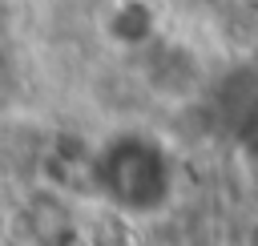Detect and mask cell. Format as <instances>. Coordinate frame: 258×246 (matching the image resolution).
<instances>
[{
  "label": "cell",
  "instance_id": "2",
  "mask_svg": "<svg viewBox=\"0 0 258 246\" xmlns=\"http://www.w3.org/2000/svg\"><path fill=\"white\" fill-rule=\"evenodd\" d=\"M20 230L32 246H81V214L60 190H36L20 206Z\"/></svg>",
  "mask_w": 258,
  "mask_h": 246
},
{
  "label": "cell",
  "instance_id": "5",
  "mask_svg": "<svg viewBox=\"0 0 258 246\" xmlns=\"http://www.w3.org/2000/svg\"><path fill=\"white\" fill-rule=\"evenodd\" d=\"M81 246H129V218L109 206L89 222L81 218Z\"/></svg>",
  "mask_w": 258,
  "mask_h": 246
},
{
  "label": "cell",
  "instance_id": "1",
  "mask_svg": "<svg viewBox=\"0 0 258 246\" xmlns=\"http://www.w3.org/2000/svg\"><path fill=\"white\" fill-rule=\"evenodd\" d=\"M89 190L121 218H157L177 198V157L149 129H117L89 153Z\"/></svg>",
  "mask_w": 258,
  "mask_h": 246
},
{
  "label": "cell",
  "instance_id": "4",
  "mask_svg": "<svg viewBox=\"0 0 258 246\" xmlns=\"http://www.w3.org/2000/svg\"><path fill=\"white\" fill-rule=\"evenodd\" d=\"M105 36L125 48V52H141L153 36H157V12L149 0H121L109 20H105Z\"/></svg>",
  "mask_w": 258,
  "mask_h": 246
},
{
  "label": "cell",
  "instance_id": "6",
  "mask_svg": "<svg viewBox=\"0 0 258 246\" xmlns=\"http://www.w3.org/2000/svg\"><path fill=\"white\" fill-rule=\"evenodd\" d=\"M238 165H242V173L258 186V125H250V129L238 137Z\"/></svg>",
  "mask_w": 258,
  "mask_h": 246
},
{
  "label": "cell",
  "instance_id": "3",
  "mask_svg": "<svg viewBox=\"0 0 258 246\" xmlns=\"http://www.w3.org/2000/svg\"><path fill=\"white\" fill-rule=\"evenodd\" d=\"M141 52H149L145 81H149V89H153L157 97L177 101V97H189V93L202 85V69H198V60H194V52H189L185 44H161V40L153 36Z\"/></svg>",
  "mask_w": 258,
  "mask_h": 246
}]
</instances>
